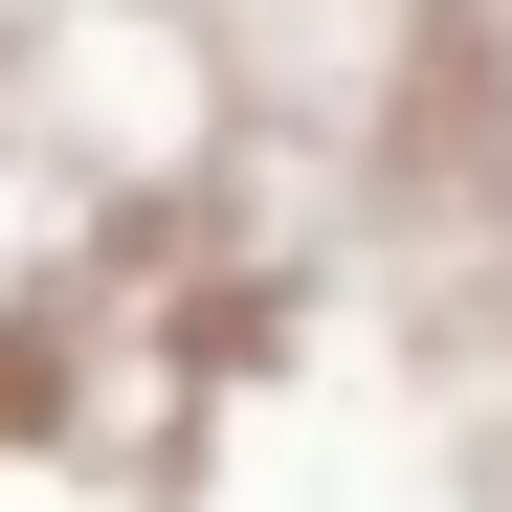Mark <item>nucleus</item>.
I'll return each instance as SVG.
<instances>
[]
</instances>
